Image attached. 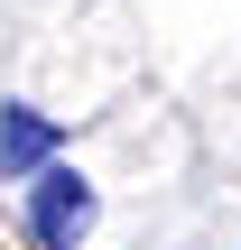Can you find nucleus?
I'll use <instances>...</instances> for the list:
<instances>
[{
  "label": "nucleus",
  "instance_id": "f257e3e1",
  "mask_svg": "<svg viewBox=\"0 0 241 250\" xmlns=\"http://www.w3.org/2000/svg\"><path fill=\"white\" fill-rule=\"evenodd\" d=\"M84 232H93V186H84L74 167L28 176V241L37 250H74Z\"/></svg>",
  "mask_w": 241,
  "mask_h": 250
},
{
  "label": "nucleus",
  "instance_id": "f03ea898",
  "mask_svg": "<svg viewBox=\"0 0 241 250\" xmlns=\"http://www.w3.org/2000/svg\"><path fill=\"white\" fill-rule=\"evenodd\" d=\"M56 139H65V121L56 111H37V102H0V176H46L56 167Z\"/></svg>",
  "mask_w": 241,
  "mask_h": 250
}]
</instances>
